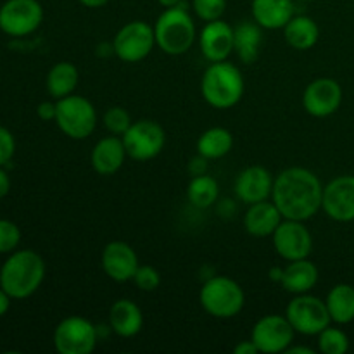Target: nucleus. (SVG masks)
<instances>
[{
  "mask_svg": "<svg viewBox=\"0 0 354 354\" xmlns=\"http://www.w3.org/2000/svg\"><path fill=\"white\" fill-rule=\"evenodd\" d=\"M342 86L334 78H317L303 92V107L310 116L328 118L341 107Z\"/></svg>",
  "mask_w": 354,
  "mask_h": 354,
  "instance_id": "15",
  "label": "nucleus"
},
{
  "mask_svg": "<svg viewBox=\"0 0 354 354\" xmlns=\"http://www.w3.org/2000/svg\"><path fill=\"white\" fill-rule=\"evenodd\" d=\"M283 38L294 50H310L320 40V28L310 16H292L283 26Z\"/></svg>",
  "mask_w": 354,
  "mask_h": 354,
  "instance_id": "25",
  "label": "nucleus"
},
{
  "mask_svg": "<svg viewBox=\"0 0 354 354\" xmlns=\"http://www.w3.org/2000/svg\"><path fill=\"white\" fill-rule=\"evenodd\" d=\"M296 330L286 315H266L254 324L251 339L263 354L286 353L294 342Z\"/></svg>",
  "mask_w": 354,
  "mask_h": 354,
  "instance_id": "12",
  "label": "nucleus"
},
{
  "mask_svg": "<svg viewBox=\"0 0 354 354\" xmlns=\"http://www.w3.org/2000/svg\"><path fill=\"white\" fill-rule=\"evenodd\" d=\"M201 54L209 62L227 61L234 52V28L223 19L209 21L197 35Z\"/></svg>",
  "mask_w": 354,
  "mask_h": 354,
  "instance_id": "17",
  "label": "nucleus"
},
{
  "mask_svg": "<svg viewBox=\"0 0 354 354\" xmlns=\"http://www.w3.org/2000/svg\"><path fill=\"white\" fill-rule=\"evenodd\" d=\"M286 317L296 334L303 335H318L332 324L325 301L311 294L294 296V299H290L287 304Z\"/></svg>",
  "mask_w": 354,
  "mask_h": 354,
  "instance_id": "8",
  "label": "nucleus"
},
{
  "mask_svg": "<svg viewBox=\"0 0 354 354\" xmlns=\"http://www.w3.org/2000/svg\"><path fill=\"white\" fill-rule=\"evenodd\" d=\"M131 282L142 292H154L161 286V273L158 272V268L151 265H140L137 272H135Z\"/></svg>",
  "mask_w": 354,
  "mask_h": 354,
  "instance_id": "33",
  "label": "nucleus"
},
{
  "mask_svg": "<svg viewBox=\"0 0 354 354\" xmlns=\"http://www.w3.org/2000/svg\"><path fill=\"white\" fill-rule=\"evenodd\" d=\"M127 158L128 154L123 138L118 135H107V137L100 138L90 152V165L99 175L111 176L116 175L123 168Z\"/></svg>",
  "mask_w": 354,
  "mask_h": 354,
  "instance_id": "19",
  "label": "nucleus"
},
{
  "mask_svg": "<svg viewBox=\"0 0 354 354\" xmlns=\"http://www.w3.org/2000/svg\"><path fill=\"white\" fill-rule=\"evenodd\" d=\"M55 113H57V102H50V100H45L40 102L37 107V114L40 120L44 121H55Z\"/></svg>",
  "mask_w": 354,
  "mask_h": 354,
  "instance_id": "36",
  "label": "nucleus"
},
{
  "mask_svg": "<svg viewBox=\"0 0 354 354\" xmlns=\"http://www.w3.org/2000/svg\"><path fill=\"white\" fill-rule=\"evenodd\" d=\"M273 249L286 261L310 258L313 251V235L299 220H282L272 235Z\"/></svg>",
  "mask_w": 354,
  "mask_h": 354,
  "instance_id": "13",
  "label": "nucleus"
},
{
  "mask_svg": "<svg viewBox=\"0 0 354 354\" xmlns=\"http://www.w3.org/2000/svg\"><path fill=\"white\" fill-rule=\"evenodd\" d=\"M287 354H313L315 351L311 348H304V346H289V349L286 351Z\"/></svg>",
  "mask_w": 354,
  "mask_h": 354,
  "instance_id": "42",
  "label": "nucleus"
},
{
  "mask_svg": "<svg viewBox=\"0 0 354 354\" xmlns=\"http://www.w3.org/2000/svg\"><path fill=\"white\" fill-rule=\"evenodd\" d=\"M80 83V71L73 62L69 61H61L57 64H54L48 71L47 80H45V85H47V92L50 93V97H54L55 100L64 99V97L75 93V90L78 88Z\"/></svg>",
  "mask_w": 354,
  "mask_h": 354,
  "instance_id": "26",
  "label": "nucleus"
},
{
  "mask_svg": "<svg viewBox=\"0 0 354 354\" xmlns=\"http://www.w3.org/2000/svg\"><path fill=\"white\" fill-rule=\"evenodd\" d=\"M45 261L31 249L16 251L0 268V287L12 299H28L33 296L45 279Z\"/></svg>",
  "mask_w": 354,
  "mask_h": 354,
  "instance_id": "2",
  "label": "nucleus"
},
{
  "mask_svg": "<svg viewBox=\"0 0 354 354\" xmlns=\"http://www.w3.org/2000/svg\"><path fill=\"white\" fill-rule=\"evenodd\" d=\"M251 12L263 30H283L294 16V0H252Z\"/></svg>",
  "mask_w": 354,
  "mask_h": 354,
  "instance_id": "23",
  "label": "nucleus"
},
{
  "mask_svg": "<svg viewBox=\"0 0 354 354\" xmlns=\"http://www.w3.org/2000/svg\"><path fill=\"white\" fill-rule=\"evenodd\" d=\"M159 3H161L162 7H175V6H180V3L183 2V0H158Z\"/></svg>",
  "mask_w": 354,
  "mask_h": 354,
  "instance_id": "43",
  "label": "nucleus"
},
{
  "mask_svg": "<svg viewBox=\"0 0 354 354\" xmlns=\"http://www.w3.org/2000/svg\"><path fill=\"white\" fill-rule=\"evenodd\" d=\"M325 304L334 324H351L354 320V287L349 283H337L328 290Z\"/></svg>",
  "mask_w": 354,
  "mask_h": 354,
  "instance_id": "28",
  "label": "nucleus"
},
{
  "mask_svg": "<svg viewBox=\"0 0 354 354\" xmlns=\"http://www.w3.org/2000/svg\"><path fill=\"white\" fill-rule=\"evenodd\" d=\"M21 242V230L14 221L0 218V254L16 251Z\"/></svg>",
  "mask_w": 354,
  "mask_h": 354,
  "instance_id": "34",
  "label": "nucleus"
},
{
  "mask_svg": "<svg viewBox=\"0 0 354 354\" xmlns=\"http://www.w3.org/2000/svg\"><path fill=\"white\" fill-rule=\"evenodd\" d=\"M232 149H234V135H232V131L228 128H207L197 138V154L206 158L207 161L225 158Z\"/></svg>",
  "mask_w": 354,
  "mask_h": 354,
  "instance_id": "27",
  "label": "nucleus"
},
{
  "mask_svg": "<svg viewBox=\"0 0 354 354\" xmlns=\"http://www.w3.org/2000/svg\"><path fill=\"white\" fill-rule=\"evenodd\" d=\"M299 2H315V0H299Z\"/></svg>",
  "mask_w": 354,
  "mask_h": 354,
  "instance_id": "44",
  "label": "nucleus"
},
{
  "mask_svg": "<svg viewBox=\"0 0 354 354\" xmlns=\"http://www.w3.org/2000/svg\"><path fill=\"white\" fill-rule=\"evenodd\" d=\"M318 349L324 354H346L349 351V337L339 327H330L318 334Z\"/></svg>",
  "mask_w": 354,
  "mask_h": 354,
  "instance_id": "30",
  "label": "nucleus"
},
{
  "mask_svg": "<svg viewBox=\"0 0 354 354\" xmlns=\"http://www.w3.org/2000/svg\"><path fill=\"white\" fill-rule=\"evenodd\" d=\"M218 197H220V185H218L216 178L206 175V173L194 175L190 178L189 185H187V199L192 206L199 207V209H207L216 203Z\"/></svg>",
  "mask_w": 354,
  "mask_h": 354,
  "instance_id": "29",
  "label": "nucleus"
},
{
  "mask_svg": "<svg viewBox=\"0 0 354 354\" xmlns=\"http://www.w3.org/2000/svg\"><path fill=\"white\" fill-rule=\"evenodd\" d=\"M263 45V28L256 21H242L234 28V52L244 64H254Z\"/></svg>",
  "mask_w": 354,
  "mask_h": 354,
  "instance_id": "24",
  "label": "nucleus"
},
{
  "mask_svg": "<svg viewBox=\"0 0 354 354\" xmlns=\"http://www.w3.org/2000/svg\"><path fill=\"white\" fill-rule=\"evenodd\" d=\"M199 303L209 317L230 320L244 310L245 294L237 280L218 275L203 283L199 290Z\"/></svg>",
  "mask_w": 354,
  "mask_h": 354,
  "instance_id": "5",
  "label": "nucleus"
},
{
  "mask_svg": "<svg viewBox=\"0 0 354 354\" xmlns=\"http://www.w3.org/2000/svg\"><path fill=\"white\" fill-rule=\"evenodd\" d=\"M82 6H85L86 9H100V7L106 6L109 0H78Z\"/></svg>",
  "mask_w": 354,
  "mask_h": 354,
  "instance_id": "41",
  "label": "nucleus"
},
{
  "mask_svg": "<svg viewBox=\"0 0 354 354\" xmlns=\"http://www.w3.org/2000/svg\"><path fill=\"white\" fill-rule=\"evenodd\" d=\"M322 209L337 223L354 221V175H341L324 185Z\"/></svg>",
  "mask_w": 354,
  "mask_h": 354,
  "instance_id": "14",
  "label": "nucleus"
},
{
  "mask_svg": "<svg viewBox=\"0 0 354 354\" xmlns=\"http://www.w3.org/2000/svg\"><path fill=\"white\" fill-rule=\"evenodd\" d=\"M109 327L118 337L131 339L144 327V313L131 299H118L111 304Z\"/></svg>",
  "mask_w": 354,
  "mask_h": 354,
  "instance_id": "20",
  "label": "nucleus"
},
{
  "mask_svg": "<svg viewBox=\"0 0 354 354\" xmlns=\"http://www.w3.org/2000/svg\"><path fill=\"white\" fill-rule=\"evenodd\" d=\"M100 265L106 277H109L114 282L123 283L131 282L140 263H138L137 251L128 242L113 241L102 249Z\"/></svg>",
  "mask_w": 354,
  "mask_h": 354,
  "instance_id": "16",
  "label": "nucleus"
},
{
  "mask_svg": "<svg viewBox=\"0 0 354 354\" xmlns=\"http://www.w3.org/2000/svg\"><path fill=\"white\" fill-rule=\"evenodd\" d=\"M324 185L311 169L292 166L277 175L272 201L283 220L308 221L322 209Z\"/></svg>",
  "mask_w": 354,
  "mask_h": 354,
  "instance_id": "1",
  "label": "nucleus"
},
{
  "mask_svg": "<svg viewBox=\"0 0 354 354\" xmlns=\"http://www.w3.org/2000/svg\"><path fill=\"white\" fill-rule=\"evenodd\" d=\"M192 9L204 23L221 19L227 10V0H192Z\"/></svg>",
  "mask_w": 354,
  "mask_h": 354,
  "instance_id": "32",
  "label": "nucleus"
},
{
  "mask_svg": "<svg viewBox=\"0 0 354 354\" xmlns=\"http://www.w3.org/2000/svg\"><path fill=\"white\" fill-rule=\"evenodd\" d=\"M156 47L154 26L147 21H130L113 38L114 55L128 64H137L151 55Z\"/></svg>",
  "mask_w": 354,
  "mask_h": 354,
  "instance_id": "7",
  "label": "nucleus"
},
{
  "mask_svg": "<svg viewBox=\"0 0 354 354\" xmlns=\"http://www.w3.org/2000/svg\"><path fill=\"white\" fill-rule=\"evenodd\" d=\"M10 190V178L9 175H7L6 169H2V166H0V199H3V197L9 194Z\"/></svg>",
  "mask_w": 354,
  "mask_h": 354,
  "instance_id": "39",
  "label": "nucleus"
},
{
  "mask_svg": "<svg viewBox=\"0 0 354 354\" xmlns=\"http://www.w3.org/2000/svg\"><path fill=\"white\" fill-rule=\"evenodd\" d=\"M10 301H12V297H10L9 294H7L6 290H3L2 287H0V318H2L3 315L7 313V311H9Z\"/></svg>",
  "mask_w": 354,
  "mask_h": 354,
  "instance_id": "40",
  "label": "nucleus"
},
{
  "mask_svg": "<svg viewBox=\"0 0 354 354\" xmlns=\"http://www.w3.org/2000/svg\"><path fill=\"white\" fill-rule=\"evenodd\" d=\"M282 220V214L273 201H261L248 206L244 214V228L252 237H272Z\"/></svg>",
  "mask_w": 354,
  "mask_h": 354,
  "instance_id": "21",
  "label": "nucleus"
},
{
  "mask_svg": "<svg viewBox=\"0 0 354 354\" xmlns=\"http://www.w3.org/2000/svg\"><path fill=\"white\" fill-rule=\"evenodd\" d=\"M245 92L242 71L230 61L211 62L201 80L203 99L213 109L227 111L237 106Z\"/></svg>",
  "mask_w": 354,
  "mask_h": 354,
  "instance_id": "3",
  "label": "nucleus"
},
{
  "mask_svg": "<svg viewBox=\"0 0 354 354\" xmlns=\"http://www.w3.org/2000/svg\"><path fill=\"white\" fill-rule=\"evenodd\" d=\"M235 354H258L259 349L256 348V344L252 342V339L249 341H241L237 346L234 348Z\"/></svg>",
  "mask_w": 354,
  "mask_h": 354,
  "instance_id": "37",
  "label": "nucleus"
},
{
  "mask_svg": "<svg viewBox=\"0 0 354 354\" xmlns=\"http://www.w3.org/2000/svg\"><path fill=\"white\" fill-rule=\"evenodd\" d=\"M206 166H207V159L203 158V156H199V158L192 159L190 161V171H192V175H201V173H206Z\"/></svg>",
  "mask_w": 354,
  "mask_h": 354,
  "instance_id": "38",
  "label": "nucleus"
},
{
  "mask_svg": "<svg viewBox=\"0 0 354 354\" xmlns=\"http://www.w3.org/2000/svg\"><path fill=\"white\" fill-rule=\"evenodd\" d=\"M318 268L310 258L296 259V261H287L286 268H282L280 275V286L286 292L294 294H308L315 289L318 283Z\"/></svg>",
  "mask_w": 354,
  "mask_h": 354,
  "instance_id": "22",
  "label": "nucleus"
},
{
  "mask_svg": "<svg viewBox=\"0 0 354 354\" xmlns=\"http://www.w3.org/2000/svg\"><path fill=\"white\" fill-rule=\"evenodd\" d=\"M156 47L168 55H183L197 40L196 23L189 10L180 3L166 7L154 23Z\"/></svg>",
  "mask_w": 354,
  "mask_h": 354,
  "instance_id": "4",
  "label": "nucleus"
},
{
  "mask_svg": "<svg viewBox=\"0 0 354 354\" xmlns=\"http://www.w3.org/2000/svg\"><path fill=\"white\" fill-rule=\"evenodd\" d=\"M128 158L145 162L158 158L166 144V131L158 121L138 120L121 135Z\"/></svg>",
  "mask_w": 354,
  "mask_h": 354,
  "instance_id": "9",
  "label": "nucleus"
},
{
  "mask_svg": "<svg viewBox=\"0 0 354 354\" xmlns=\"http://www.w3.org/2000/svg\"><path fill=\"white\" fill-rule=\"evenodd\" d=\"M102 123L111 135H118V137H121V135L131 127L133 121H131L130 113H128L127 109H123V107L120 106H114V107H109V109L104 113Z\"/></svg>",
  "mask_w": 354,
  "mask_h": 354,
  "instance_id": "31",
  "label": "nucleus"
},
{
  "mask_svg": "<svg viewBox=\"0 0 354 354\" xmlns=\"http://www.w3.org/2000/svg\"><path fill=\"white\" fill-rule=\"evenodd\" d=\"M55 102H57L55 124L66 137L73 140H85L95 131L99 118H97L95 106L86 97L71 93Z\"/></svg>",
  "mask_w": 354,
  "mask_h": 354,
  "instance_id": "6",
  "label": "nucleus"
},
{
  "mask_svg": "<svg viewBox=\"0 0 354 354\" xmlns=\"http://www.w3.org/2000/svg\"><path fill=\"white\" fill-rule=\"evenodd\" d=\"M16 152V140L14 135L6 127H0V166H6Z\"/></svg>",
  "mask_w": 354,
  "mask_h": 354,
  "instance_id": "35",
  "label": "nucleus"
},
{
  "mask_svg": "<svg viewBox=\"0 0 354 354\" xmlns=\"http://www.w3.org/2000/svg\"><path fill=\"white\" fill-rule=\"evenodd\" d=\"M97 327L80 315L64 318L54 330V348L59 354H90L97 348Z\"/></svg>",
  "mask_w": 354,
  "mask_h": 354,
  "instance_id": "10",
  "label": "nucleus"
},
{
  "mask_svg": "<svg viewBox=\"0 0 354 354\" xmlns=\"http://www.w3.org/2000/svg\"><path fill=\"white\" fill-rule=\"evenodd\" d=\"M44 7L38 0H7L0 7V30L9 37H28L40 28Z\"/></svg>",
  "mask_w": 354,
  "mask_h": 354,
  "instance_id": "11",
  "label": "nucleus"
},
{
  "mask_svg": "<svg viewBox=\"0 0 354 354\" xmlns=\"http://www.w3.org/2000/svg\"><path fill=\"white\" fill-rule=\"evenodd\" d=\"M275 178L263 166H248L237 175L234 183L235 196L241 203L254 204L272 199V190Z\"/></svg>",
  "mask_w": 354,
  "mask_h": 354,
  "instance_id": "18",
  "label": "nucleus"
}]
</instances>
